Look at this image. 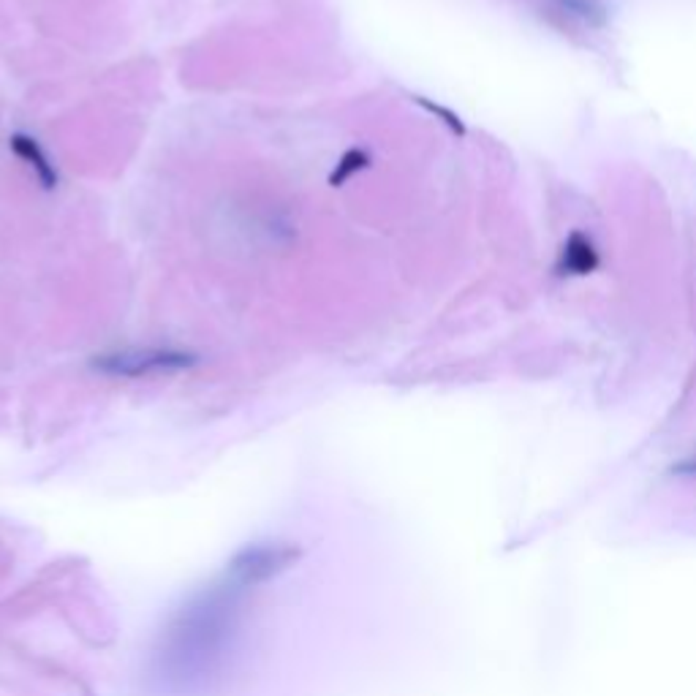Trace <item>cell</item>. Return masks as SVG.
<instances>
[{
  "instance_id": "obj_4",
  "label": "cell",
  "mask_w": 696,
  "mask_h": 696,
  "mask_svg": "<svg viewBox=\"0 0 696 696\" xmlns=\"http://www.w3.org/2000/svg\"><path fill=\"white\" fill-rule=\"evenodd\" d=\"M367 167V156L362 153V150H348L346 156L341 159V164H338V169L333 172V177H330V185H343L346 182L348 177L353 172H359V169H364Z\"/></svg>"
},
{
  "instance_id": "obj_2",
  "label": "cell",
  "mask_w": 696,
  "mask_h": 696,
  "mask_svg": "<svg viewBox=\"0 0 696 696\" xmlns=\"http://www.w3.org/2000/svg\"><path fill=\"white\" fill-rule=\"evenodd\" d=\"M8 148L14 150V156H16V159H22V161H25V167L33 172V177H36V179H38L46 190H52V188L57 185L55 164L46 159V153L41 150V145H38L33 137L14 134V137H11V142H8Z\"/></svg>"
},
{
  "instance_id": "obj_3",
  "label": "cell",
  "mask_w": 696,
  "mask_h": 696,
  "mask_svg": "<svg viewBox=\"0 0 696 696\" xmlns=\"http://www.w3.org/2000/svg\"><path fill=\"white\" fill-rule=\"evenodd\" d=\"M599 264V256L593 251V245L582 237V234H571L566 251H563V267L574 275H585Z\"/></svg>"
},
{
  "instance_id": "obj_1",
  "label": "cell",
  "mask_w": 696,
  "mask_h": 696,
  "mask_svg": "<svg viewBox=\"0 0 696 696\" xmlns=\"http://www.w3.org/2000/svg\"><path fill=\"white\" fill-rule=\"evenodd\" d=\"M196 364V356L190 351L177 348H123L112 353L96 356L93 367L107 375L120 378H150V375H169Z\"/></svg>"
}]
</instances>
